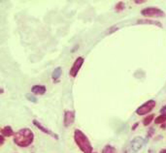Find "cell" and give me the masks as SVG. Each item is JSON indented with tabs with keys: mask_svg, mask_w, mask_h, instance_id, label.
<instances>
[{
	"mask_svg": "<svg viewBox=\"0 0 166 153\" xmlns=\"http://www.w3.org/2000/svg\"><path fill=\"white\" fill-rule=\"evenodd\" d=\"M25 97H26V99H27L28 101H30V102L37 103V98H36L34 95L31 94V93H27V94L25 95Z\"/></svg>",
	"mask_w": 166,
	"mask_h": 153,
	"instance_id": "16",
	"label": "cell"
},
{
	"mask_svg": "<svg viewBox=\"0 0 166 153\" xmlns=\"http://www.w3.org/2000/svg\"><path fill=\"white\" fill-rule=\"evenodd\" d=\"M1 135H3L4 137H11L15 134L11 126H5L1 129Z\"/></svg>",
	"mask_w": 166,
	"mask_h": 153,
	"instance_id": "10",
	"label": "cell"
},
{
	"mask_svg": "<svg viewBox=\"0 0 166 153\" xmlns=\"http://www.w3.org/2000/svg\"><path fill=\"white\" fill-rule=\"evenodd\" d=\"M4 139H5V138H4V136H3V135H1V136H0V140H1V142H0V146H3V144H4V141H5Z\"/></svg>",
	"mask_w": 166,
	"mask_h": 153,
	"instance_id": "19",
	"label": "cell"
},
{
	"mask_svg": "<svg viewBox=\"0 0 166 153\" xmlns=\"http://www.w3.org/2000/svg\"><path fill=\"white\" fill-rule=\"evenodd\" d=\"M165 111H166V106H164V107H163L161 110H160V113H165Z\"/></svg>",
	"mask_w": 166,
	"mask_h": 153,
	"instance_id": "21",
	"label": "cell"
},
{
	"mask_svg": "<svg viewBox=\"0 0 166 153\" xmlns=\"http://www.w3.org/2000/svg\"><path fill=\"white\" fill-rule=\"evenodd\" d=\"M110 29H111V30H109V31H108V33H109V34H111V33H113L114 31H117V30H118V27H117V26H113V27H111Z\"/></svg>",
	"mask_w": 166,
	"mask_h": 153,
	"instance_id": "18",
	"label": "cell"
},
{
	"mask_svg": "<svg viewBox=\"0 0 166 153\" xmlns=\"http://www.w3.org/2000/svg\"><path fill=\"white\" fill-rule=\"evenodd\" d=\"M136 4H142V3H145V0H140V1H135Z\"/></svg>",
	"mask_w": 166,
	"mask_h": 153,
	"instance_id": "20",
	"label": "cell"
},
{
	"mask_svg": "<svg viewBox=\"0 0 166 153\" xmlns=\"http://www.w3.org/2000/svg\"><path fill=\"white\" fill-rule=\"evenodd\" d=\"M84 57H82V56H80V57H78L76 60H75V62L73 63V65H72V68L70 69V76L75 78L78 75V73H79L80 69H81L82 65L84 64Z\"/></svg>",
	"mask_w": 166,
	"mask_h": 153,
	"instance_id": "6",
	"label": "cell"
},
{
	"mask_svg": "<svg viewBox=\"0 0 166 153\" xmlns=\"http://www.w3.org/2000/svg\"><path fill=\"white\" fill-rule=\"evenodd\" d=\"M60 76H61V68L60 67H58V68L54 70L53 74H51V78H53L54 80H58Z\"/></svg>",
	"mask_w": 166,
	"mask_h": 153,
	"instance_id": "12",
	"label": "cell"
},
{
	"mask_svg": "<svg viewBox=\"0 0 166 153\" xmlns=\"http://www.w3.org/2000/svg\"><path fill=\"white\" fill-rule=\"evenodd\" d=\"M31 92L37 95H43L46 93V86L44 85H33L31 88Z\"/></svg>",
	"mask_w": 166,
	"mask_h": 153,
	"instance_id": "9",
	"label": "cell"
},
{
	"mask_svg": "<svg viewBox=\"0 0 166 153\" xmlns=\"http://www.w3.org/2000/svg\"><path fill=\"white\" fill-rule=\"evenodd\" d=\"M154 115H149L146 116V117L143 119V124H144L145 126H148L150 123L152 122V119H154Z\"/></svg>",
	"mask_w": 166,
	"mask_h": 153,
	"instance_id": "15",
	"label": "cell"
},
{
	"mask_svg": "<svg viewBox=\"0 0 166 153\" xmlns=\"http://www.w3.org/2000/svg\"><path fill=\"white\" fill-rule=\"evenodd\" d=\"M124 7H125V5H124L123 2H119V3L116 5L115 9L117 12H121L123 10H124Z\"/></svg>",
	"mask_w": 166,
	"mask_h": 153,
	"instance_id": "17",
	"label": "cell"
},
{
	"mask_svg": "<svg viewBox=\"0 0 166 153\" xmlns=\"http://www.w3.org/2000/svg\"><path fill=\"white\" fill-rule=\"evenodd\" d=\"M74 140L77 146L80 147L84 153H91L92 152V146L90 144V142L89 141L87 137L83 133L81 130L77 129L74 132Z\"/></svg>",
	"mask_w": 166,
	"mask_h": 153,
	"instance_id": "2",
	"label": "cell"
},
{
	"mask_svg": "<svg viewBox=\"0 0 166 153\" xmlns=\"http://www.w3.org/2000/svg\"><path fill=\"white\" fill-rule=\"evenodd\" d=\"M34 141V134L28 128H22L14 135V142L20 147L29 146Z\"/></svg>",
	"mask_w": 166,
	"mask_h": 153,
	"instance_id": "1",
	"label": "cell"
},
{
	"mask_svg": "<svg viewBox=\"0 0 166 153\" xmlns=\"http://www.w3.org/2000/svg\"><path fill=\"white\" fill-rule=\"evenodd\" d=\"M159 153H166V149H161Z\"/></svg>",
	"mask_w": 166,
	"mask_h": 153,
	"instance_id": "23",
	"label": "cell"
},
{
	"mask_svg": "<svg viewBox=\"0 0 166 153\" xmlns=\"http://www.w3.org/2000/svg\"><path fill=\"white\" fill-rule=\"evenodd\" d=\"M75 120V113L72 111H64V126L65 127H69L70 125L74 123Z\"/></svg>",
	"mask_w": 166,
	"mask_h": 153,
	"instance_id": "8",
	"label": "cell"
},
{
	"mask_svg": "<svg viewBox=\"0 0 166 153\" xmlns=\"http://www.w3.org/2000/svg\"><path fill=\"white\" fill-rule=\"evenodd\" d=\"M145 144V141L142 137H135L129 144V152L137 153Z\"/></svg>",
	"mask_w": 166,
	"mask_h": 153,
	"instance_id": "5",
	"label": "cell"
},
{
	"mask_svg": "<svg viewBox=\"0 0 166 153\" xmlns=\"http://www.w3.org/2000/svg\"><path fill=\"white\" fill-rule=\"evenodd\" d=\"M33 124H34V125H35L36 127H37V128L39 129V130H41V131H42L43 133L50 135V136L54 137V139H56V140H58V139H59L58 134L54 133V132H51V131L50 130V129L46 128V127L44 126L42 123H41V122H39V121H37V120H36V119H34V120H33Z\"/></svg>",
	"mask_w": 166,
	"mask_h": 153,
	"instance_id": "7",
	"label": "cell"
},
{
	"mask_svg": "<svg viewBox=\"0 0 166 153\" xmlns=\"http://www.w3.org/2000/svg\"><path fill=\"white\" fill-rule=\"evenodd\" d=\"M154 122L155 124H161L166 122V113H162L159 116H157V117L155 118Z\"/></svg>",
	"mask_w": 166,
	"mask_h": 153,
	"instance_id": "13",
	"label": "cell"
},
{
	"mask_svg": "<svg viewBox=\"0 0 166 153\" xmlns=\"http://www.w3.org/2000/svg\"><path fill=\"white\" fill-rule=\"evenodd\" d=\"M155 105H157V103H155L154 100H149L148 102L144 103L142 106H140V107L136 110V113L138 115H148L149 113H151V111L154 110V108L155 107Z\"/></svg>",
	"mask_w": 166,
	"mask_h": 153,
	"instance_id": "3",
	"label": "cell"
},
{
	"mask_svg": "<svg viewBox=\"0 0 166 153\" xmlns=\"http://www.w3.org/2000/svg\"><path fill=\"white\" fill-rule=\"evenodd\" d=\"M141 14L145 16V17H159V18L165 17V13L163 12L162 10L155 7L145 8V9H143L141 11Z\"/></svg>",
	"mask_w": 166,
	"mask_h": 153,
	"instance_id": "4",
	"label": "cell"
},
{
	"mask_svg": "<svg viewBox=\"0 0 166 153\" xmlns=\"http://www.w3.org/2000/svg\"><path fill=\"white\" fill-rule=\"evenodd\" d=\"M137 23L139 24H152V25H157L159 27H162V24L159 22H154V20H137Z\"/></svg>",
	"mask_w": 166,
	"mask_h": 153,
	"instance_id": "11",
	"label": "cell"
},
{
	"mask_svg": "<svg viewBox=\"0 0 166 153\" xmlns=\"http://www.w3.org/2000/svg\"><path fill=\"white\" fill-rule=\"evenodd\" d=\"M102 153H117V149L114 146L108 144V146H105L104 148L102 149Z\"/></svg>",
	"mask_w": 166,
	"mask_h": 153,
	"instance_id": "14",
	"label": "cell"
},
{
	"mask_svg": "<svg viewBox=\"0 0 166 153\" xmlns=\"http://www.w3.org/2000/svg\"><path fill=\"white\" fill-rule=\"evenodd\" d=\"M91 153H97V152H91Z\"/></svg>",
	"mask_w": 166,
	"mask_h": 153,
	"instance_id": "24",
	"label": "cell"
},
{
	"mask_svg": "<svg viewBox=\"0 0 166 153\" xmlns=\"http://www.w3.org/2000/svg\"><path fill=\"white\" fill-rule=\"evenodd\" d=\"M137 126H138V123L134 124V126H133V127H132V130H135V128H136V127H137Z\"/></svg>",
	"mask_w": 166,
	"mask_h": 153,
	"instance_id": "22",
	"label": "cell"
}]
</instances>
